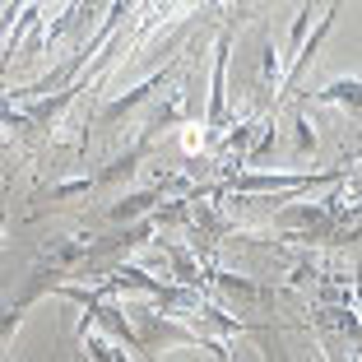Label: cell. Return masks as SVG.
I'll return each instance as SVG.
<instances>
[{
  "instance_id": "12",
  "label": "cell",
  "mask_w": 362,
  "mask_h": 362,
  "mask_svg": "<svg viewBox=\"0 0 362 362\" xmlns=\"http://www.w3.org/2000/svg\"><path fill=\"white\" fill-rule=\"evenodd\" d=\"M5 228H10V209L0 204V242H5Z\"/></svg>"
},
{
  "instance_id": "11",
  "label": "cell",
  "mask_w": 362,
  "mask_h": 362,
  "mask_svg": "<svg viewBox=\"0 0 362 362\" xmlns=\"http://www.w3.org/2000/svg\"><path fill=\"white\" fill-rule=\"evenodd\" d=\"M23 325V311L19 307H5L0 311V362H5V344H10V334Z\"/></svg>"
},
{
  "instance_id": "1",
  "label": "cell",
  "mask_w": 362,
  "mask_h": 362,
  "mask_svg": "<svg viewBox=\"0 0 362 362\" xmlns=\"http://www.w3.org/2000/svg\"><path fill=\"white\" fill-rule=\"evenodd\" d=\"M353 218L358 209L339 191L316 195V200L293 195V200H279V209L269 214V233H279V242L293 246H358Z\"/></svg>"
},
{
  "instance_id": "8",
  "label": "cell",
  "mask_w": 362,
  "mask_h": 362,
  "mask_svg": "<svg viewBox=\"0 0 362 362\" xmlns=\"http://www.w3.org/2000/svg\"><path fill=\"white\" fill-rule=\"evenodd\" d=\"M163 204V195L153 191H121L117 200H107V223H117V228H130V223H144L153 209Z\"/></svg>"
},
{
  "instance_id": "3",
  "label": "cell",
  "mask_w": 362,
  "mask_h": 362,
  "mask_svg": "<svg viewBox=\"0 0 362 362\" xmlns=\"http://www.w3.org/2000/svg\"><path fill=\"white\" fill-rule=\"evenodd\" d=\"M349 177V168L334 172H233L218 186H200V195H237V200H251V195H279V200H293V195H311L320 186H339Z\"/></svg>"
},
{
  "instance_id": "13",
  "label": "cell",
  "mask_w": 362,
  "mask_h": 362,
  "mask_svg": "<svg viewBox=\"0 0 362 362\" xmlns=\"http://www.w3.org/2000/svg\"><path fill=\"white\" fill-rule=\"evenodd\" d=\"M0 177H5V163H0Z\"/></svg>"
},
{
  "instance_id": "5",
  "label": "cell",
  "mask_w": 362,
  "mask_h": 362,
  "mask_svg": "<svg viewBox=\"0 0 362 362\" xmlns=\"http://www.w3.org/2000/svg\"><path fill=\"white\" fill-rule=\"evenodd\" d=\"M228 70H233V23H218L214 33V70H209V103H204V139L228 126Z\"/></svg>"
},
{
  "instance_id": "6",
  "label": "cell",
  "mask_w": 362,
  "mask_h": 362,
  "mask_svg": "<svg viewBox=\"0 0 362 362\" xmlns=\"http://www.w3.org/2000/svg\"><path fill=\"white\" fill-rule=\"evenodd\" d=\"M204 288L223 293L228 302H237V311H256V307H269V302H274V288L256 284V279H246V274H228V269H218L214 260L204 265Z\"/></svg>"
},
{
  "instance_id": "9",
  "label": "cell",
  "mask_w": 362,
  "mask_h": 362,
  "mask_svg": "<svg viewBox=\"0 0 362 362\" xmlns=\"http://www.w3.org/2000/svg\"><path fill=\"white\" fill-rule=\"evenodd\" d=\"M293 149H288V158L293 163H307L311 153H316V130H311V117H307V107L302 103H293Z\"/></svg>"
},
{
  "instance_id": "4",
  "label": "cell",
  "mask_w": 362,
  "mask_h": 362,
  "mask_svg": "<svg viewBox=\"0 0 362 362\" xmlns=\"http://www.w3.org/2000/svg\"><path fill=\"white\" fill-rule=\"evenodd\" d=\"M172 75H177V65H163V70H153L149 79H139L135 88H126V93H117V98H107V103L93 112V126L117 130V126H126V121H135L139 112H144V107H149L153 98L172 84Z\"/></svg>"
},
{
  "instance_id": "7",
  "label": "cell",
  "mask_w": 362,
  "mask_h": 362,
  "mask_svg": "<svg viewBox=\"0 0 362 362\" xmlns=\"http://www.w3.org/2000/svg\"><path fill=\"white\" fill-rule=\"evenodd\" d=\"M293 98H298L302 107H307V103H330V107H339V112H349V117L358 121L362 84H358V75H339V79H330V84H320V88H298Z\"/></svg>"
},
{
  "instance_id": "10",
  "label": "cell",
  "mask_w": 362,
  "mask_h": 362,
  "mask_svg": "<svg viewBox=\"0 0 362 362\" xmlns=\"http://www.w3.org/2000/svg\"><path fill=\"white\" fill-rule=\"evenodd\" d=\"M79 344H84L88 362H130L126 349H117V344L107 339V334H98V330H79Z\"/></svg>"
},
{
  "instance_id": "2",
  "label": "cell",
  "mask_w": 362,
  "mask_h": 362,
  "mask_svg": "<svg viewBox=\"0 0 362 362\" xmlns=\"http://www.w3.org/2000/svg\"><path fill=\"white\" fill-rule=\"evenodd\" d=\"M93 237L88 233H65V237H52V242L42 246V256L33 260V269L23 274V288H19V298L10 302V307H19L23 316H28L33 307L42 298H52L61 284H70L75 279V269L84 265V251Z\"/></svg>"
}]
</instances>
